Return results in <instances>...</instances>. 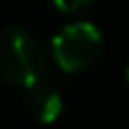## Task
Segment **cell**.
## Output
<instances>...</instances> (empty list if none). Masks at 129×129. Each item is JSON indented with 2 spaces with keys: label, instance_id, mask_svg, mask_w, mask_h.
<instances>
[{
  "label": "cell",
  "instance_id": "obj_1",
  "mask_svg": "<svg viewBox=\"0 0 129 129\" xmlns=\"http://www.w3.org/2000/svg\"><path fill=\"white\" fill-rule=\"evenodd\" d=\"M46 72V53L36 36L17 26L0 31V79L26 88Z\"/></svg>",
  "mask_w": 129,
  "mask_h": 129
},
{
  "label": "cell",
  "instance_id": "obj_2",
  "mask_svg": "<svg viewBox=\"0 0 129 129\" xmlns=\"http://www.w3.org/2000/svg\"><path fill=\"white\" fill-rule=\"evenodd\" d=\"M103 36L91 22H72L55 34L53 57L62 72H84L101 57Z\"/></svg>",
  "mask_w": 129,
  "mask_h": 129
},
{
  "label": "cell",
  "instance_id": "obj_3",
  "mask_svg": "<svg viewBox=\"0 0 129 129\" xmlns=\"http://www.w3.org/2000/svg\"><path fill=\"white\" fill-rule=\"evenodd\" d=\"M24 105H26L29 115L34 120L50 124L60 117L62 112V96L50 81H43V77L38 81L29 84L26 93H24Z\"/></svg>",
  "mask_w": 129,
  "mask_h": 129
},
{
  "label": "cell",
  "instance_id": "obj_4",
  "mask_svg": "<svg viewBox=\"0 0 129 129\" xmlns=\"http://www.w3.org/2000/svg\"><path fill=\"white\" fill-rule=\"evenodd\" d=\"M50 3H53L55 10H60V12H64V14H74V12L86 10L93 0H50Z\"/></svg>",
  "mask_w": 129,
  "mask_h": 129
},
{
  "label": "cell",
  "instance_id": "obj_5",
  "mask_svg": "<svg viewBox=\"0 0 129 129\" xmlns=\"http://www.w3.org/2000/svg\"><path fill=\"white\" fill-rule=\"evenodd\" d=\"M127 81H129V60H127Z\"/></svg>",
  "mask_w": 129,
  "mask_h": 129
}]
</instances>
